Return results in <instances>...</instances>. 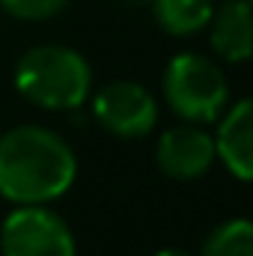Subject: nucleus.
Masks as SVG:
<instances>
[{
    "label": "nucleus",
    "mask_w": 253,
    "mask_h": 256,
    "mask_svg": "<svg viewBox=\"0 0 253 256\" xmlns=\"http://www.w3.org/2000/svg\"><path fill=\"white\" fill-rule=\"evenodd\" d=\"M78 176V158L60 134L18 126L0 137V194L18 206H45Z\"/></svg>",
    "instance_id": "1"
},
{
    "label": "nucleus",
    "mask_w": 253,
    "mask_h": 256,
    "mask_svg": "<svg viewBox=\"0 0 253 256\" xmlns=\"http://www.w3.org/2000/svg\"><path fill=\"white\" fill-rule=\"evenodd\" d=\"M90 63L66 45H36L15 66V90L45 110L80 108L90 96Z\"/></svg>",
    "instance_id": "2"
},
{
    "label": "nucleus",
    "mask_w": 253,
    "mask_h": 256,
    "mask_svg": "<svg viewBox=\"0 0 253 256\" xmlns=\"http://www.w3.org/2000/svg\"><path fill=\"white\" fill-rule=\"evenodd\" d=\"M164 98L182 122L212 126L230 108V84L214 60L176 54L164 68Z\"/></svg>",
    "instance_id": "3"
},
{
    "label": "nucleus",
    "mask_w": 253,
    "mask_h": 256,
    "mask_svg": "<svg viewBox=\"0 0 253 256\" xmlns=\"http://www.w3.org/2000/svg\"><path fill=\"white\" fill-rule=\"evenodd\" d=\"M3 256H74V236L45 206H18L0 226Z\"/></svg>",
    "instance_id": "4"
},
{
    "label": "nucleus",
    "mask_w": 253,
    "mask_h": 256,
    "mask_svg": "<svg viewBox=\"0 0 253 256\" xmlns=\"http://www.w3.org/2000/svg\"><path fill=\"white\" fill-rule=\"evenodd\" d=\"M92 116L114 137H146L158 122V102L143 84L114 80L102 86L92 98Z\"/></svg>",
    "instance_id": "5"
},
{
    "label": "nucleus",
    "mask_w": 253,
    "mask_h": 256,
    "mask_svg": "<svg viewBox=\"0 0 253 256\" xmlns=\"http://www.w3.org/2000/svg\"><path fill=\"white\" fill-rule=\"evenodd\" d=\"M214 158H218L214 137L202 126H190V122L167 128L155 146L158 170L176 182H194V179L206 176L212 170Z\"/></svg>",
    "instance_id": "6"
},
{
    "label": "nucleus",
    "mask_w": 253,
    "mask_h": 256,
    "mask_svg": "<svg viewBox=\"0 0 253 256\" xmlns=\"http://www.w3.org/2000/svg\"><path fill=\"white\" fill-rule=\"evenodd\" d=\"M214 152L236 179L253 182V96L224 110L218 120Z\"/></svg>",
    "instance_id": "7"
},
{
    "label": "nucleus",
    "mask_w": 253,
    "mask_h": 256,
    "mask_svg": "<svg viewBox=\"0 0 253 256\" xmlns=\"http://www.w3.org/2000/svg\"><path fill=\"white\" fill-rule=\"evenodd\" d=\"M212 51L224 63H248L253 57V6L248 0H226L208 21Z\"/></svg>",
    "instance_id": "8"
},
{
    "label": "nucleus",
    "mask_w": 253,
    "mask_h": 256,
    "mask_svg": "<svg viewBox=\"0 0 253 256\" xmlns=\"http://www.w3.org/2000/svg\"><path fill=\"white\" fill-rule=\"evenodd\" d=\"M152 12L158 27L170 36H194L208 27L214 0H152Z\"/></svg>",
    "instance_id": "9"
},
{
    "label": "nucleus",
    "mask_w": 253,
    "mask_h": 256,
    "mask_svg": "<svg viewBox=\"0 0 253 256\" xmlns=\"http://www.w3.org/2000/svg\"><path fill=\"white\" fill-rule=\"evenodd\" d=\"M200 256H253V220H224L208 232Z\"/></svg>",
    "instance_id": "10"
},
{
    "label": "nucleus",
    "mask_w": 253,
    "mask_h": 256,
    "mask_svg": "<svg viewBox=\"0 0 253 256\" xmlns=\"http://www.w3.org/2000/svg\"><path fill=\"white\" fill-rule=\"evenodd\" d=\"M68 0H0V6L21 21H45L57 12H63Z\"/></svg>",
    "instance_id": "11"
},
{
    "label": "nucleus",
    "mask_w": 253,
    "mask_h": 256,
    "mask_svg": "<svg viewBox=\"0 0 253 256\" xmlns=\"http://www.w3.org/2000/svg\"><path fill=\"white\" fill-rule=\"evenodd\" d=\"M155 256H190L188 250H182V248H167V250H158Z\"/></svg>",
    "instance_id": "12"
},
{
    "label": "nucleus",
    "mask_w": 253,
    "mask_h": 256,
    "mask_svg": "<svg viewBox=\"0 0 253 256\" xmlns=\"http://www.w3.org/2000/svg\"><path fill=\"white\" fill-rule=\"evenodd\" d=\"M128 3H152V0H128Z\"/></svg>",
    "instance_id": "13"
},
{
    "label": "nucleus",
    "mask_w": 253,
    "mask_h": 256,
    "mask_svg": "<svg viewBox=\"0 0 253 256\" xmlns=\"http://www.w3.org/2000/svg\"><path fill=\"white\" fill-rule=\"evenodd\" d=\"M248 3H250V6H253V0H248Z\"/></svg>",
    "instance_id": "14"
}]
</instances>
